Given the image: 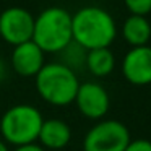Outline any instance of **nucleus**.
Returning <instances> with one entry per match:
<instances>
[{
	"mask_svg": "<svg viewBox=\"0 0 151 151\" xmlns=\"http://www.w3.org/2000/svg\"><path fill=\"white\" fill-rule=\"evenodd\" d=\"M86 68H88V72L91 75L98 76V78L111 75L115 68V57L112 54V50L109 47L88 50Z\"/></svg>",
	"mask_w": 151,
	"mask_h": 151,
	"instance_id": "nucleus-12",
	"label": "nucleus"
},
{
	"mask_svg": "<svg viewBox=\"0 0 151 151\" xmlns=\"http://www.w3.org/2000/svg\"><path fill=\"white\" fill-rule=\"evenodd\" d=\"M127 10L132 15L138 17H146L151 12V0H124Z\"/></svg>",
	"mask_w": 151,
	"mask_h": 151,
	"instance_id": "nucleus-14",
	"label": "nucleus"
},
{
	"mask_svg": "<svg viewBox=\"0 0 151 151\" xmlns=\"http://www.w3.org/2000/svg\"><path fill=\"white\" fill-rule=\"evenodd\" d=\"M13 151H46V150L37 143H31V145H24V146H18Z\"/></svg>",
	"mask_w": 151,
	"mask_h": 151,
	"instance_id": "nucleus-16",
	"label": "nucleus"
},
{
	"mask_svg": "<svg viewBox=\"0 0 151 151\" xmlns=\"http://www.w3.org/2000/svg\"><path fill=\"white\" fill-rule=\"evenodd\" d=\"M132 141L127 125L119 120H99L86 132L83 151H125Z\"/></svg>",
	"mask_w": 151,
	"mask_h": 151,
	"instance_id": "nucleus-5",
	"label": "nucleus"
},
{
	"mask_svg": "<svg viewBox=\"0 0 151 151\" xmlns=\"http://www.w3.org/2000/svg\"><path fill=\"white\" fill-rule=\"evenodd\" d=\"M72 41V15L65 8L49 7L34 18L33 42L44 54H59Z\"/></svg>",
	"mask_w": 151,
	"mask_h": 151,
	"instance_id": "nucleus-2",
	"label": "nucleus"
},
{
	"mask_svg": "<svg viewBox=\"0 0 151 151\" xmlns=\"http://www.w3.org/2000/svg\"><path fill=\"white\" fill-rule=\"evenodd\" d=\"M5 76H7V67H5L4 60L0 59V81H4Z\"/></svg>",
	"mask_w": 151,
	"mask_h": 151,
	"instance_id": "nucleus-17",
	"label": "nucleus"
},
{
	"mask_svg": "<svg viewBox=\"0 0 151 151\" xmlns=\"http://www.w3.org/2000/svg\"><path fill=\"white\" fill-rule=\"evenodd\" d=\"M44 65V52L33 41L13 47L12 67L20 76H36Z\"/></svg>",
	"mask_w": 151,
	"mask_h": 151,
	"instance_id": "nucleus-9",
	"label": "nucleus"
},
{
	"mask_svg": "<svg viewBox=\"0 0 151 151\" xmlns=\"http://www.w3.org/2000/svg\"><path fill=\"white\" fill-rule=\"evenodd\" d=\"M34 17L21 7H10L0 13V37L12 46L33 41Z\"/></svg>",
	"mask_w": 151,
	"mask_h": 151,
	"instance_id": "nucleus-6",
	"label": "nucleus"
},
{
	"mask_svg": "<svg viewBox=\"0 0 151 151\" xmlns=\"http://www.w3.org/2000/svg\"><path fill=\"white\" fill-rule=\"evenodd\" d=\"M73 41L86 50L109 47L117 36V26L109 12L101 7H83L72 15Z\"/></svg>",
	"mask_w": 151,
	"mask_h": 151,
	"instance_id": "nucleus-1",
	"label": "nucleus"
},
{
	"mask_svg": "<svg viewBox=\"0 0 151 151\" xmlns=\"http://www.w3.org/2000/svg\"><path fill=\"white\" fill-rule=\"evenodd\" d=\"M72 140V128L60 119H44L37 141L44 150H63Z\"/></svg>",
	"mask_w": 151,
	"mask_h": 151,
	"instance_id": "nucleus-10",
	"label": "nucleus"
},
{
	"mask_svg": "<svg viewBox=\"0 0 151 151\" xmlns=\"http://www.w3.org/2000/svg\"><path fill=\"white\" fill-rule=\"evenodd\" d=\"M122 75L135 86L151 85V47H132L122 60Z\"/></svg>",
	"mask_w": 151,
	"mask_h": 151,
	"instance_id": "nucleus-8",
	"label": "nucleus"
},
{
	"mask_svg": "<svg viewBox=\"0 0 151 151\" xmlns=\"http://www.w3.org/2000/svg\"><path fill=\"white\" fill-rule=\"evenodd\" d=\"M125 151H151V141L145 140V138H138V140H132Z\"/></svg>",
	"mask_w": 151,
	"mask_h": 151,
	"instance_id": "nucleus-15",
	"label": "nucleus"
},
{
	"mask_svg": "<svg viewBox=\"0 0 151 151\" xmlns=\"http://www.w3.org/2000/svg\"><path fill=\"white\" fill-rule=\"evenodd\" d=\"M44 117L31 104H17L4 112L0 119V133L7 145L18 148L36 143Z\"/></svg>",
	"mask_w": 151,
	"mask_h": 151,
	"instance_id": "nucleus-4",
	"label": "nucleus"
},
{
	"mask_svg": "<svg viewBox=\"0 0 151 151\" xmlns=\"http://www.w3.org/2000/svg\"><path fill=\"white\" fill-rule=\"evenodd\" d=\"M0 151H10V148H8V145L5 143L4 140H0Z\"/></svg>",
	"mask_w": 151,
	"mask_h": 151,
	"instance_id": "nucleus-18",
	"label": "nucleus"
},
{
	"mask_svg": "<svg viewBox=\"0 0 151 151\" xmlns=\"http://www.w3.org/2000/svg\"><path fill=\"white\" fill-rule=\"evenodd\" d=\"M76 109L83 117L89 120H99L104 119L111 107V98L107 89L96 81L80 83L78 93L75 98Z\"/></svg>",
	"mask_w": 151,
	"mask_h": 151,
	"instance_id": "nucleus-7",
	"label": "nucleus"
},
{
	"mask_svg": "<svg viewBox=\"0 0 151 151\" xmlns=\"http://www.w3.org/2000/svg\"><path fill=\"white\" fill-rule=\"evenodd\" d=\"M122 37L132 47L148 46V41L151 39V24L146 17L130 15L122 24Z\"/></svg>",
	"mask_w": 151,
	"mask_h": 151,
	"instance_id": "nucleus-11",
	"label": "nucleus"
},
{
	"mask_svg": "<svg viewBox=\"0 0 151 151\" xmlns=\"http://www.w3.org/2000/svg\"><path fill=\"white\" fill-rule=\"evenodd\" d=\"M36 89L47 104L63 107L75 102L80 88L78 75L60 62L46 63L34 76Z\"/></svg>",
	"mask_w": 151,
	"mask_h": 151,
	"instance_id": "nucleus-3",
	"label": "nucleus"
},
{
	"mask_svg": "<svg viewBox=\"0 0 151 151\" xmlns=\"http://www.w3.org/2000/svg\"><path fill=\"white\" fill-rule=\"evenodd\" d=\"M86 57H88V50L78 42L72 41L65 49L59 52V62L76 73V70L86 68Z\"/></svg>",
	"mask_w": 151,
	"mask_h": 151,
	"instance_id": "nucleus-13",
	"label": "nucleus"
}]
</instances>
